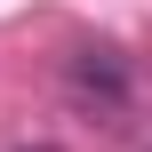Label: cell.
<instances>
[{
	"mask_svg": "<svg viewBox=\"0 0 152 152\" xmlns=\"http://www.w3.org/2000/svg\"><path fill=\"white\" fill-rule=\"evenodd\" d=\"M64 88H72V104H80V112L120 120V112H128V64H120V48H80V56H72V72H64Z\"/></svg>",
	"mask_w": 152,
	"mask_h": 152,
	"instance_id": "1",
	"label": "cell"
},
{
	"mask_svg": "<svg viewBox=\"0 0 152 152\" xmlns=\"http://www.w3.org/2000/svg\"><path fill=\"white\" fill-rule=\"evenodd\" d=\"M16 152H56V144H16Z\"/></svg>",
	"mask_w": 152,
	"mask_h": 152,
	"instance_id": "2",
	"label": "cell"
}]
</instances>
